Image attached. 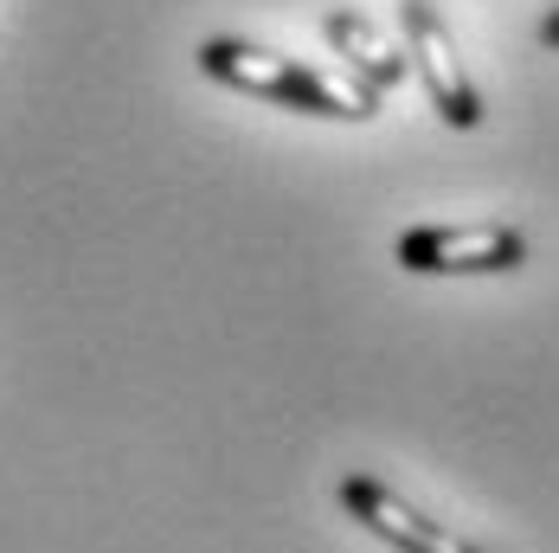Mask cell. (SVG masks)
Wrapping results in <instances>:
<instances>
[{
	"mask_svg": "<svg viewBox=\"0 0 559 553\" xmlns=\"http://www.w3.org/2000/svg\"><path fill=\"white\" fill-rule=\"evenodd\" d=\"M534 39H540V46H547V52H559V7H547V20H540V26H534Z\"/></svg>",
	"mask_w": 559,
	"mask_h": 553,
	"instance_id": "6",
	"label": "cell"
},
{
	"mask_svg": "<svg viewBox=\"0 0 559 553\" xmlns=\"http://www.w3.org/2000/svg\"><path fill=\"white\" fill-rule=\"evenodd\" d=\"M193 58H200V71L213 84H231V91L283 104V110L329 116V122H373L380 116V91L373 84L322 71V64H302V58L271 52V46H251V39H200Z\"/></svg>",
	"mask_w": 559,
	"mask_h": 553,
	"instance_id": "1",
	"label": "cell"
},
{
	"mask_svg": "<svg viewBox=\"0 0 559 553\" xmlns=\"http://www.w3.org/2000/svg\"><path fill=\"white\" fill-rule=\"evenodd\" d=\"M399 26H405V58L418 64V84H425L431 110L444 116L450 129H476L483 122V91L469 84V64L450 39L444 13L431 0H399Z\"/></svg>",
	"mask_w": 559,
	"mask_h": 553,
	"instance_id": "3",
	"label": "cell"
},
{
	"mask_svg": "<svg viewBox=\"0 0 559 553\" xmlns=\"http://www.w3.org/2000/svg\"><path fill=\"white\" fill-rule=\"evenodd\" d=\"M322 39H329L335 58H347V71H354L360 84H373V91L405 84V71H412V58L399 52L367 13H354V7H329V13H322Z\"/></svg>",
	"mask_w": 559,
	"mask_h": 553,
	"instance_id": "5",
	"label": "cell"
},
{
	"mask_svg": "<svg viewBox=\"0 0 559 553\" xmlns=\"http://www.w3.org/2000/svg\"><path fill=\"white\" fill-rule=\"evenodd\" d=\"M399 264L412 276H502L527 264L521 225H412L399 238Z\"/></svg>",
	"mask_w": 559,
	"mask_h": 553,
	"instance_id": "2",
	"label": "cell"
},
{
	"mask_svg": "<svg viewBox=\"0 0 559 553\" xmlns=\"http://www.w3.org/2000/svg\"><path fill=\"white\" fill-rule=\"evenodd\" d=\"M341 508H347L367 534H380V541L399 548V553H483L476 541H463L456 528L418 515V508L399 496V490H386L380 476H341Z\"/></svg>",
	"mask_w": 559,
	"mask_h": 553,
	"instance_id": "4",
	"label": "cell"
}]
</instances>
